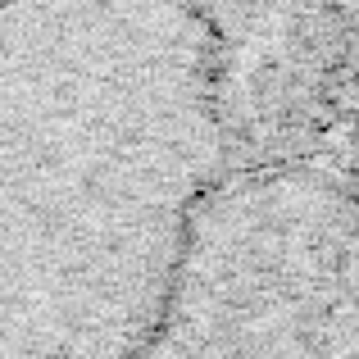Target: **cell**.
<instances>
[{
  "label": "cell",
  "instance_id": "cell-2",
  "mask_svg": "<svg viewBox=\"0 0 359 359\" xmlns=\"http://www.w3.org/2000/svg\"><path fill=\"white\" fill-rule=\"evenodd\" d=\"M341 14H346V23L359 32V0H341Z\"/></svg>",
  "mask_w": 359,
  "mask_h": 359
},
{
  "label": "cell",
  "instance_id": "cell-1",
  "mask_svg": "<svg viewBox=\"0 0 359 359\" xmlns=\"http://www.w3.org/2000/svg\"><path fill=\"white\" fill-rule=\"evenodd\" d=\"M137 359H359L351 250L300 223L223 228L159 300Z\"/></svg>",
  "mask_w": 359,
  "mask_h": 359
}]
</instances>
